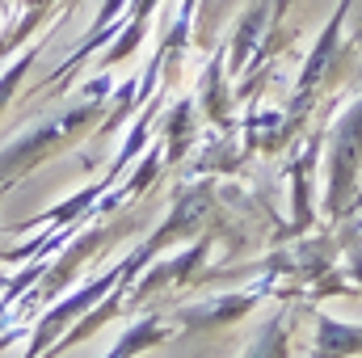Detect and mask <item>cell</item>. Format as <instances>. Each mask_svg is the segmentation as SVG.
Returning <instances> with one entry per match:
<instances>
[{
  "label": "cell",
  "mask_w": 362,
  "mask_h": 358,
  "mask_svg": "<svg viewBox=\"0 0 362 358\" xmlns=\"http://www.w3.org/2000/svg\"><path fill=\"white\" fill-rule=\"evenodd\" d=\"M101 93H105V76H101V81H93L89 89H85V97H81L64 118L42 122V127L25 131L21 139H13V144L0 152V185H17L30 169H38V165H42V161H51L55 152H64V148H68V144L89 127L93 118H101Z\"/></svg>",
  "instance_id": "1"
},
{
  "label": "cell",
  "mask_w": 362,
  "mask_h": 358,
  "mask_svg": "<svg viewBox=\"0 0 362 358\" xmlns=\"http://www.w3.org/2000/svg\"><path fill=\"white\" fill-rule=\"evenodd\" d=\"M144 266H152V258H148V253H144V245H139L131 258H122L114 270H105L97 282H85L81 291H72V295H64L55 308H47V312L30 325V346H25V358H42V350H51V346H55V342H59V337H64V333L85 316V312H89V308H97V304H101V299H105V295L127 278V274H139Z\"/></svg>",
  "instance_id": "2"
},
{
  "label": "cell",
  "mask_w": 362,
  "mask_h": 358,
  "mask_svg": "<svg viewBox=\"0 0 362 358\" xmlns=\"http://www.w3.org/2000/svg\"><path fill=\"white\" fill-rule=\"evenodd\" d=\"M358 169H362V93L341 110V118L329 131V194H325V207H329L333 219H341L346 207L354 202Z\"/></svg>",
  "instance_id": "3"
},
{
  "label": "cell",
  "mask_w": 362,
  "mask_h": 358,
  "mask_svg": "<svg viewBox=\"0 0 362 358\" xmlns=\"http://www.w3.org/2000/svg\"><path fill=\"white\" fill-rule=\"evenodd\" d=\"M262 295H266V291H257V295H249V291H236V295H223V299H206V304H194V308L177 312V325H185V329H215V325H236L240 316H249V312L262 304Z\"/></svg>",
  "instance_id": "4"
},
{
  "label": "cell",
  "mask_w": 362,
  "mask_h": 358,
  "mask_svg": "<svg viewBox=\"0 0 362 358\" xmlns=\"http://www.w3.org/2000/svg\"><path fill=\"white\" fill-rule=\"evenodd\" d=\"M346 13H350V0H341L337 13L329 17V30H325V38L316 42V51H312V59H308V68H303V76H299V89H295V105H291V114H303L308 101H312V93H316V85L325 81V68H329V59H333V47H337V34H341Z\"/></svg>",
  "instance_id": "5"
},
{
  "label": "cell",
  "mask_w": 362,
  "mask_h": 358,
  "mask_svg": "<svg viewBox=\"0 0 362 358\" xmlns=\"http://www.w3.org/2000/svg\"><path fill=\"white\" fill-rule=\"evenodd\" d=\"M312 358H362V325H346L329 312H316Z\"/></svg>",
  "instance_id": "6"
},
{
  "label": "cell",
  "mask_w": 362,
  "mask_h": 358,
  "mask_svg": "<svg viewBox=\"0 0 362 358\" xmlns=\"http://www.w3.org/2000/svg\"><path fill=\"white\" fill-rule=\"evenodd\" d=\"M173 333H177V325H173V321H165V316H139L135 325H127V333L118 337V346H114V350H110L105 358H135V354H148V350L165 346Z\"/></svg>",
  "instance_id": "7"
},
{
  "label": "cell",
  "mask_w": 362,
  "mask_h": 358,
  "mask_svg": "<svg viewBox=\"0 0 362 358\" xmlns=\"http://www.w3.org/2000/svg\"><path fill=\"white\" fill-rule=\"evenodd\" d=\"M291 316H274L270 325L257 333V342L245 350L240 358H286V346H291Z\"/></svg>",
  "instance_id": "8"
},
{
  "label": "cell",
  "mask_w": 362,
  "mask_h": 358,
  "mask_svg": "<svg viewBox=\"0 0 362 358\" xmlns=\"http://www.w3.org/2000/svg\"><path fill=\"white\" fill-rule=\"evenodd\" d=\"M30 64H34V51H25V55H21V59L0 76V110L13 101V93H17V85H21V76H25V68H30Z\"/></svg>",
  "instance_id": "9"
},
{
  "label": "cell",
  "mask_w": 362,
  "mask_h": 358,
  "mask_svg": "<svg viewBox=\"0 0 362 358\" xmlns=\"http://www.w3.org/2000/svg\"><path fill=\"white\" fill-rule=\"evenodd\" d=\"M4 190H8V185H0V198H4Z\"/></svg>",
  "instance_id": "10"
}]
</instances>
